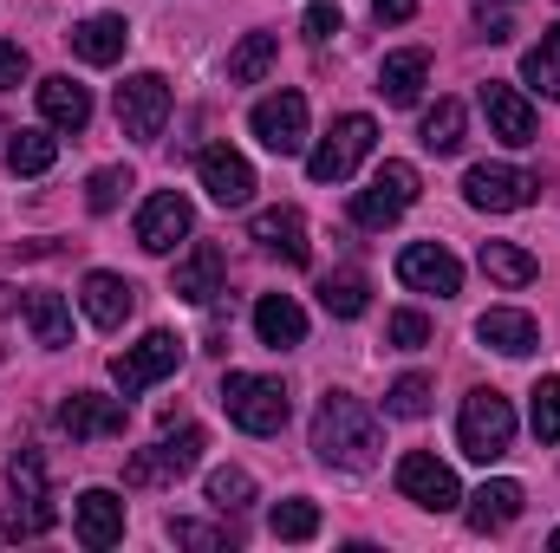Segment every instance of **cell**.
<instances>
[{
	"mask_svg": "<svg viewBox=\"0 0 560 553\" xmlns=\"http://www.w3.org/2000/svg\"><path fill=\"white\" fill-rule=\"evenodd\" d=\"M313 449L332 469H372L378 462V416L352 391H326L319 411H313Z\"/></svg>",
	"mask_w": 560,
	"mask_h": 553,
	"instance_id": "cell-1",
	"label": "cell"
},
{
	"mask_svg": "<svg viewBox=\"0 0 560 553\" xmlns=\"http://www.w3.org/2000/svg\"><path fill=\"white\" fill-rule=\"evenodd\" d=\"M222 411L235 430H248V436H280L287 430V385L280 378H261V372H229L222 378Z\"/></svg>",
	"mask_w": 560,
	"mask_h": 553,
	"instance_id": "cell-2",
	"label": "cell"
},
{
	"mask_svg": "<svg viewBox=\"0 0 560 553\" xmlns=\"http://www.w3.org/2000/svg\"><path fill=\"white\" fill-rule=\"evenodd\" d=\"M456 443H463L469 462L509 456V443H515V404L502 391H469L463 398V416H456Z\"/></svg>",
	"mask_w": 560,
	"mask_h": 553,
	"instance_id": "cell-3",
	"label": "cell"
},
{
	"mask_svg": "<svg viewBox=\"0 0 560 553\" xmlns=\"http://www.w3.org/2000/svg\"><path fill=\"white\" fill-rule=\"evenodd\" d=\"M202 449H209V436H202L196 423H183L176 436L150 443V449H138V456L125 462V482H131V489H170V482H183V475L202 462Z\"/></svg>",
	"mask_w": 560,
	"mask_h": 553,
	"instance_id": "cell-4",
	"label": "cell"
},
{
	"mask_svg": "<svg viewBox=\"0 0 560 553\" xmlns=\"http://www.w3.org/2000/svg\"><path fill=\"white\" fill-rule=\"evenodd\" d=\"M372 143H378V125L365 118V111H352V118H339L326 138L313 143V156H306V176L313 183H346L365 156H372Z\"/></svg>",
	"mask_w": 560,
	"mask_h": 553,
	"instance_id": "cell-5",
	"label": "cell"
},
{
	"mask_svg": "<svg viewBox=\"0 0 560 553\" xmlns=\"http://www.w3.org/2000/svg\"><path fill=\"white\" fill-rule=\"evenodd\" d=\"M411 202H418V169H411V163H385V169H372V183L352 196V222H359V228H392Z\"/></svg>",
	"mask_w": 560,
	"mask_h": 553,
	"instance_id": "cell-6",
	"label": "cell"
},
{
	"mask_svg": "<svg viewBox=\"0 0 560 553\" xmlns=\"http://www.w3.org/2000/svg\"><path fill=\"white\" fill-rule=\"evenodd\" d=\"M535 189H541V176H528V169H515V163H476V169L463 176L469 209H489V215H515V209H528Z\"/></svg>",
	"mask_w": 560,
	"mask_h": 553,
	"instance_id": "cell-7",
	"label": "cell"
},
{
	"mask_svg": "<svg viewBox=\"0 0 560 553\" xmlns=\"http://www.w3.org/2000/svg\"><path fill=\"white\" fill-rule=\"evenodd\" d=\"M176 365H183V339H176V332H143L138 345H125V352L112 358V378H118L125 398H138L156 378H170Z\"/></svg>",
	"mask_w": 560,
	"mask_h": 553,
	"instance_id": "cell-8",
	"label": "cell"
},
{
	"mask_svg": "<svg viewBox=\"0 0 560 553\" xmlns=\"http://www.w3.org/2000/svg\"><path fill=\"white\" fill-rule=\"evenodd\" d=\"M118 125H125V138H163V125H170V79L163 72H131L125 85H118Z\"/></svg>",
	"mask_w": 560,
	"mask_h": 553,
	"instance_id": "cell-9",
	"label": "cell"
},
{
	"mask_svg": "<svg viewBox=\"0 0 560 553\" xmlns=\"http://www.w3.org/2000/svg\"><path fill=\"white\" fill-rule=\"evenodd\" d=\"M398 495H405V502H418V508H430V515H450V508L463 502V489H456L450 462H436L430 449H411V456L398 462Z\"/></svg>",
	"mask_w": 560,
	"mask_h": 553,
	"instance_id": "cell-10",
	"label": "cell"
},
{
	"mask_svg": "<svg viewBox=\"0 0 560 553\" xmlns=\"http://www.w3.org/2000/svg\"><path fill=\"white\" fill-rule=\"evenodd\" d=\"M196 183H202L209 202H222V209H242V202L255 196V169H248V156L229 150V143L196 150Z\"/></svg>",
	"mask_w": 560,
	"mask_h": 553,
	"instance_id": "cell-11",
	"label": "cell"
},
{
	"mask_svg": "<svg viewBox=\"0 0 560 553\" xmlns=\"http://www.w3.org/2000/svg\"><path fill=\"white\" fill-rule=\"evenodd\" d=\"M248 131L261 138V150L293 156V150L306 143V98H300V92H275V98H261V105L248 111Z\"/></svg>",
	"mask_w": 560,
	"mask_h": 553,
	"instance_id": "cell-12",
	"label": "cell"
},
{
	"mask_svg": "<svg viewBox=\"0 0 560 553\" xmlns=\"http://www.w3.org/2000/svg\"><path fill=\"white\" fill-rule=\"evenodd\" d=\"M189 228H196V209H189V196H176V189H156L138 209V248L143 255H170Z\"/></svg>",
	"mask_w": 560,
	"mask_h": 553,
	"instance_id": "cell-13",
	"label": "cell"
},
{
	"mask_svg": "<svg viewBox=\"0 0 560 553\" xmlns=\"http://www.w3.org/2000/svg\"><path fill=\"white\" fill-rule=\"evenodd\" d=\"M125 398H98V391H72L66 404H59V430L72 436V443H98V436H125Z\"/></svg>",
	"mask_w": 560,
	"mask_h": 553,
	"instance_id": "cell-14",
	"label": "cell"
},
{
	"mask_svg": "<svg viewBox=\"0 0 560 553\" xmlns=\"http://www.w3.org/2000/svg\"><path fill=\"white\" fill-rule=\"evenodd\" d=\"M398 280H405L411 293L450 299V293H463V261H456L450 248H436V242H411V248L398 255Z\"/></svg>",
	"mask_w": 560,
	"mask_h": 553,
	"instance_id": "cell-15",
	"label": "cell"
},
{
	"mask_svg": "<svg viewBox=\"0 0 560 553\" xmlns=\"http://www.w3.org/2000/svg\"><path fill=\"white\" fill-rule=\"evenodd\" d=\"M72 534L92 553L118 548V541H125V502H118L112 489H85V495L72 502Z\"/></svg>",
	"mask_w": 560,
	"mask_h": 553,
	"instance_id": "cell-16",
	"label": "cell"
},
{
	"mask_svg": "<svg viewBox=\"0 0 560 553\" xmlns=\"http://www.w3.org/2000/svg\"><path fill=\"white\" fill-rule=\"evenodd\" d=\"M222 274H229L222 248H215V242H196V248L176 261V274H170V293H176V299H189V306H209V299L222 293Z\"/></svg>",
	"mask_w": 560,
	"mask_h": 553,
	"instance_id": "cell-17",
	"label": "cell"
},
{
	"mask_svg": "<svg viewBox=\"0 0 560 553\" xmlns=\"http://www.w3.org/2000/svg\"><path fill=\"white\" fill-rule=\"evenodd\" d=\"M79 299H85V319H92V326H105V332H118V326L138 313V286H131L125 274H105V268H98V274H85Z\"/></svg>",
	"mask_w": 560,
	"mask_h": 553,
	"instance_id": "cell-18",
	"label": "cell"
},
{
	"mask_svg": "<svg viewBox=\"0 0 560 553\" xmlns=\"http://www.w3.org/2000/svg\"><path fill=\"white\" fill-rule=\"evenodd\" d=\"M482 111H489V131H495L502 143H515V150L535 143V105H528L515 85L489 79V85H482Z\"/></svg>",
	"mask_w": 560,
	"mask_h": 553,
	"instance_id": "cell-19",
	"label": "cell"
},
{
	"mask_svg": "<svg viewBox=\"0 0 560 553\" xmlns=\"http://www.w3.org/2000/svg\"><path fill=\"white\" fill-rule=\"evenodd\" d=\"M39 111H46V125L52 131H85L92 125V92L72 79V72H52V79H39Z\"/></svg>",
	"mask_w": 560,
	"mask_h": 553,
	"instance_id": "cell-20",
	"label": "cell"
},
{
	"mask_svg": "<svg viewBox=\"0 0 560 553\" xmlns=\"http://www.w3.org/2000/svg\"><path fill=\"white\" fill-rule=\"evenodd\" d=\"M476 339H482L489 352H502V358H528V352L541 345V326H535L528 313H515V306H489V313L476 319Z\"/></svg>",
	"mask_w": 560,
	"mask_h": 553,
	"instance_id": "cell-21",
	"label": "cell"
},
{
	"mask_svg": "<svg viewBox=\"0 0 560 553\" xmlns=\"http://www.w3.org/2000/svg\"><path fill=\"white\" fill-rule=\"evenodd\" d=\"M125 46H131L125 13H92V20H79V26H72V52H79L85 66H118V59H125Z\"/></svg>",
	"mask_w": 560,
	"mask_h": 553,
	"instance_id": "cell-22",
	"label": "cell"
},
{
	"mask_svg": "<svg viewBox=\"0 0 560 553\" xmlns=\"http://www.w3.org/2000/svg\"><path fill=\"white\" fill-rule=\"evenodd\" d=\"M255 242H261L268 255H280L287 268H306V255H313V248H306V215H300V209H261V215H255Z\"/></svg>",
	"mask_w": 560,
	"mask_h": 553,
	"instance_id": "cell-23",
	"label": "cell"
},
{
	"mask_svg": "<svg viewBox=\"0 0 560 553\" xmlns=\"http://www.w3.org/2000/svg\"><path fill=\"white\" fill-rule=\"evenodd\" d=\"M423 79H430V52H385V66H378V98L385 105H418Z\"/></svg>",
	"mask_w": 560,
	"mask_h": 553,
	"instance_id": "cell-24",
	"label": "cell"
},
{
	"mask_svg": "<svg viewBox=\"0 0 560 553\" xmlns=\"http://www.w3.org/2000/svg\"><path fill=\"white\" fill-rule=\"evenodd\" d=\"M255 332H261V345H306V313L287 299V293H261V306H255Z\"/></svg>",
	"mask_w": 560,
	"mask_h": 553,
	"instance_id": "cell-25",
	"label": "cell"
},
{
	"mask_svg": "<svg viewBox=\"0 0 560 553\" xmlns=\"http://www.w3.org/2000/svg\"><path fill=\"white\" fill-rule=\"evenodd\" d=\"M515 515H522V482H482L469 495V528L476 534H502Z\"/></svg>",
	"mask_w": 560,
	"mask_h": 553,
	"instance_id": "cell-26",
	"label": "cell"
},
{
	"mask_svg": "<svg viewBox=\"0 0 560 553\" xmlns=\"http://www.w3.org/2000/svg\"><path fill=\"white\" fill-rule=\"evenodd\" d=\"M26 326H33V339L46 345V352H66L72 345V306L59 299V293H26Z\"/></svg>",
	"mask_w": 560,
	"mask_h": 553,
	"instance_id": "cell-27",
	"label": "cell"
},
{
	"mask_svg": "<svg viewBox=\"0 0 560 553\" xmlns=\"http://www.w3.org/2000/svg\"><path fill=\"white\" fill-rule=\"evenodd\" d=\"M280 59V39L275 33H242V46L229 52V85H261Z\"/></svg>",
	"mask_w": 560,
	"mask_h": 553,
	"instance_id": "cell-28",
	"label": "cell"
},
{
	"mask_svg": "<svg viewBox=\"0 0 560 553\" xmlns=\"http://www.w3.org/2000/svg\"><path fill=\"white\" fill-rule=\"evenodd\" d=\"M482 274L495 280V286H528V280L541 274V261L528 255V248H515V242H482Z\"/></svg>",
	"mask_w": 560,
	"mask_h": 553,
	"instance_id": "cell-29",
	"label": "cell"
},
{
	"mask_svg": "<svg viewBox=\"0 0 560 553\" xmlns=\"http://www.w3.org/2000/svg\"><path fill=\"white\" fill-rule=\"evenodd\" d=\"M59 163V138L52 131H13L7 138V169L13 176H46Z\"/></svg>",
	"mask_w": 560,
	"mask_h": 553,
	"instance_id": "cell-30",
	"label": "cell"
},
{
	"mask_svg": "<svg viewBox=\"0 0 560 553\" xmlns=\"http://www.w3.org/2000/svg\"><path fill=\"white\" fill-rule=\"evenodd\" d=\"M522 79H528L541 98H560V26H541V39H535L528 59H522Z\"/></svg>",
	"mask_w": 560,
	"mask_h": 553,
	"instance_id": "cell-31",
	"label": "cell"
},
{
	"mask_svg": "<svg viewBox=\"0 0 560 553\" xmlns=\"http://www.w3.org/2000/svg\"><path fill=\"white\" fill-rule=\"evenodd\" d=\"M418 138H423L430 156H456V150H463V105H456V98H436V105L423 111Z\"/></svg>",
	"mask_w": 560,
	"mask_h": 553,
	"instance_id": "cell-32",
	"label": "cell"
},
{
	"mask_svg": "<svg viewBox=\"0 0 560 553\" xmlns=\"http://www.w3.org/2000/svg\"><path fill=\"white\" fill-rule=\"evenodd\" d=\"M319 306L332 319H359L365 313V274H326L319 280Z\"/></svg>",
	"mask_w": 560,
	"mask_h": 553,
	"instance_id": "cell-33",
	"label": "cell"
},
{
	"mask_svg": "<svg viewBox=\"0 0 560 553\" xmlns=\"http://www.w3.org/2000/svg\"><path fill=\"white\" fill-rule=\"evenodd\" d=\"M268 528H275V541H313L319 534V508L293 495V502H280L275 515H268Z\"/></svg>",
	"mask_w": 560,
	"mask_h": 553,
	"instance_id": "cell-34",
	"label": "cell"
},
{
	"mask_svg": "<svg viewBox=\"0 0 560 553\" xmlns=\"http://www.w3.org/2000/svg\"><path fill=\"white\" fill-rule=\"evenodd\" d=\"M385 411L405 416V423H418V416L430 411V378H423V372H405V378L385 391Z\"/></svg>",
	"mask_w": 560,
	"mask_h": 553,
	"instance_id": "cell-35",
	"label": "cell"
},
{
	"mask_svg": "<svg viewBox=\"0 0 560 553\" xmlns=\"http://www.w3.org/2000/svg\"><path fill=\"white\" fill-rule=\"evenodd\" d=\"M209 502H215L222 515L248 508V502H255V475H248V469H215V475H209Z\"/></svg>",
	"mask_w": 560,
	"mask_h": 553,
	"instance_id": "cell-36",
	"label": "cell"
},
{
	"mask_svg": "<svg viewBox=\"0 0 560 553\" xmlns=\"http://www.w3.org/2000/svg\"><path fill=\"white\" fill-rule=\"evenodd\" d=\"M125 189H131V169H92V183H85V209H92V215H112V209L125 202Z\"/></svg>",
	"mask_w": 560,
	"mask_h": 553,
	"instance_id": "cell-37",
	"label": "cell"
},
{
	"mask_svg": "<svg viewBox=\"0 0 560 553\" xmlns=\"http://www.w3.org/2000/svg\"><path fill=\"white\" fill-rule=\"evenodd\" d=\"M46 528H52V502H46V495H39V502H33V508H13V515H7V521H0V541H39V534H46Z\"/></svg>",
	"mask_w": 560,
	"mask_h": 553,
	"instance_id": "cell-38",
	"label": "cell"
},
{
	"mask_svg": "<svg viewBox=\"0 0 560 553\" xmlns=\"http://www.w3.org/2000/svg\"><path fill=\"white\" fill-rule=\"evenodd\" d=\"M528 398H535V436L541 443H560V378H541Z\"/></svg>",
	"mask_w": 560,
	"mask_h": 553,
	"instance_id": "cell-39",
	"label": "cell"
},
{
	"mask_svg": "<svg viewBox=\"0 0 560 553\" xmlns=\"http://www.w3.org/2000/svg\"><path fill=\"white\" fill-rule=\"evenodd\" d=\"M7 482L20 489V502H39V495H46V462H39L33 449H20V456L7 462Z\"/></svg>",
	"mask_w": 560,
	"mask_h": 553,
	"instance_id": "cell-40",
	"label": "cell"
},
{
	"mask_svg": "<svg viewBox=\"0 0 560 553\" xmlns=\"http://www.w3.org/2000/svg\"><path fill=\"white\" fill-rule=\"evenodd\" d=\"M385 339H392L398 352H418V345H430V319H423V313H392V319H385Z\"/></svg>",
	"mask_w": 560,
	"mask_h": 553,
	"instance_id": "cell-41",
	"label": "cell"
},
{
	"mask_svg": "<svg viewBox=\"0 0 560 553\" xmlns=\"http://www.w3.org/2000/svg\"><path fill=\"white\" fill-rule=\"evenodd\" d=\"M170 541L176 548H229L222 528H202V521H170Z\"/></svg>",
	"mask_w": 560,
	"mask_h": 553,
	"instance_id": "cell-42",
	"label": "cell"
},
{
	"mask_svg": "<svg viewBox=\"0 0 560 553\" xmlns=\"http://www.w3.org/2000/svg\"><path fill=\"white\" fill-rule=\"evenodd\" d=\"M26 79V46L20 39H0V92H13Z\"/></svg>",
	"mask_w": 560,
	"mask_h": 553,
	"instance_id": "cell-43",
	"label": "cell"
},
{
	"mask_svg": "<svg viewBox=\"0 0 560 553\" xmlns=\"http://www.w3.org/2000/svg\"><path fill=\"white\" fill-rule=\"evenodd\" d=\"M332 33H339V7L313 0V7H306V39H332Z\"/></svg>",
	"mask_w": 560,
	"mask_h": 553,
	"instance_id": "cell-44",
	"label": "cell"
},
{
	"mask_svg": "<svg viewBox=\"0 0 560 553\" xmlns=\"http://www.w3.org/2000/svg\"><path fill=\"white\" fill-rule=\"evenodd\" d=\"M372 13H378V26H405L418 13V0H372Z\"/></svg>",
	"mask_w": 560,
	"mask_h": 553,
	"instance_id": "cell-45",
	"label": "cell"
},
{
	"mask_svg": "<svg viewBox=\"0 0 560 553\" xmlns=\"http://www.w3.org/2000/svg\"><path fill=\"white\" fill-rule=\"evenodd\" d=\"M482 33H489V39H509V33H515V26H509V20H502V13H482Z\"/></svg>",
	"mask_w": 560,
	"mask_h": 553,
	"instance_id": "cell-46",
	"label": "cell"
},
{
	"mask_svg": "<svg viewBox=\"0 0 560 553\" xmlns=\"http://www.w3.org/2000/svg\"><path fill=\"white\" fill-rule=\"evenodd\" d=\"M548 548H560V528H555V534H548Z\"/></svg>",
	"mask_w": 560,
	"mask_h": 553,
	"instance_id": "cell-47",
	"label": "cell"
}]
</instances>
